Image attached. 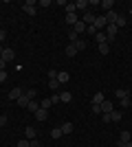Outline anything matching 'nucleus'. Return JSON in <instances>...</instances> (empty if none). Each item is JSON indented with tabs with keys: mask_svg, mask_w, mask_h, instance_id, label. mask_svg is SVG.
<instances>
[{
	"mask_svg": "<svg viewBox=\"0 0 132 147\" xmlns=\"http://www.w3.org/2000/svg\"><path fill=\"white\" fill-rule=\"evenodd\" d=\"M22 9H24V13H26V16H31V18L38 13V7H35V2H33V0L24 2V5H22Z\"/></svg>",
	"mask_w": 132,
	"mask_h": 147,
	"instance_id": "1",
	"label": "nucleus"
},
{
	"mask_svg": "<svg viewBox=\"0 0 132 147\" xmlns=\"http://www.w3.org/2000/svg\"><path fill=\"white\" fill-rule=\"evenodd\" d=\"M95 29H97V31H104V29H106V26H108V22H106V16H97V18H95Z\"/></svg>",
	"mask_w": 132,
	"mask_h": 147,
	"instance_id": "2",
	"label": "nucleus"
},
{
	"mask_svg": "<svg viewBox=\"0 0 132 147\" xmlns=\"http://www.w3.org/2000/svg\"><path fill=\"white\" fill-rule=\"evenodd\" d=\"M104 33H106V37H108V42H112V40H114V35H117V24H108V26H106V31H104Z\"/></svg>",
	"mask_w": 132,
	"mask_h": 147,
	"instance_id": "3",
	"label": "nucleus"
},
{
	"mask_svg": "<svg viewBox=\"0 0 132 147\" xmlns=\"http://www.w3.org/2000/svg\"><path fill=\"white\" fill-rule=\"evenodd\" d=\"M0 59L13 61V59H16V53H13V49H5V51H2V55H0Z\"/></svg>",
	"mask_w": 132,
	"mask_h": 147,
	"instance_id": "4",
	"label": "nucleus"
},
{
	"mask_svg": "<svg viewBox=\"0 0 132 147\" xmlns=\"http://www.w3.org/2000/svg\"><path fill=\"white\" fill-rule=\"evenodd\" d=\"M95 18H97V16H95L93 11H86V13H84V20H82V22H84L86 26H90V24H95Z\"/></svg>",
	"mask_w": 132,
	"mask_h": 147,
	"instance_id": "5",
	"label": "nucleus"
},
{
	"mask_svg": "<svg viewBox=\"0 0 132 147\" xmlns=\"http://www.w3.org/2000/svg\"><path fill=\"white\" fill-rule=\"evenodd\" d=\"M130 141H132V132H121L119 134V147L126 145V143H130Z\"/></svg>",
	"mask_w": 132,
	"mask_h": 147,
	"instance_id": "6",
	"label": "nucleus"
},
{
	"mask_svg": "<svg viewBox=\"0 0 132 147\" xmlns=\"http://www.w3.org/2000/svg\"><path fill=\"white\" fill-rule=\"evenodd\" d=\"M22 94H24V92H22V88H11V92H9V99H11V101H18Z\"/></svg>",
	"mask_w": 132,
	"mask_h": 147,
	"instance_id": "7",
	"label": "nucleus"
},
{
	"mask_svg": "<svg viewBox=\"0 0 132 147\" xmlns=\"http://www.w3.org/2000/svg\"><path fill=\"white\" fill-rule=\"evenodd\" d=\"M31 101H33V99H29V94L24 92V94H22V97L18 99V105H20V108H26V105L31 103Z\"/></svg>",
	"mask_w": 132,
	"mask_h": 147,
	"instance_id": "8",
	"label": "nucleus"
},
{
	"mask_svg": "<svg viewBox=\"0 0 132 147\" xmlns=\"http://www.w3.org/2000/svg\"><path fill=\"white\" fill-rule=\"evenodd\" d=\"M77 22H79V18H77V13H66V24H73V26H75Z\"/></svg>",
	"mask_w": 132,
	"mask_h": 147,
	"instance_id": "9",
	"label": "nucleus"
},
{
	"mask_svg": "<svg viewBox=\"0 0 132 147\" xmlns=\"http://www.w3.org/2000/svg\"><path fill=\"white\" fill-rule=\"evenodd\" d=\"M95 42H97V44H106V42H108L106 33H104V31H97V35H95Z\"/></svg>",
	"mask_w": 132,
	"mask_h": 147,
	"instance_id": "10",
	"label": "nucleus"
},
{
	"mask_svg": "<svg viewBox=\"0 0 132 147\" xmlns=\"http://www.w3.org/2000/svg\"><path fill=\"white\" fill-rule=\"evenodd\" d=\"M104 16H106V22H108V24H114V22H117V16H119V13L108 11V13H104Z\"/></svg>",
	"mask_w": 132,
	"mask_h": 147,
	"instance_id": "11",
	"label": "nucleus"
},
{
	"mask_svg": "<svg viewBox=\"0 0 132 147\" xmlns=\"http://www.w3.org/2000/svg\"><path fill=\"white\" fill-rule=\"evenodd\" d=\"M79 51L75 49V44H66V57H75Z\"/></svg>",
	"mask_w": 132,
	"mask_h": 147,
	"instance_id": "12",
	"label": "nucleus"
},
{
	"mask_svg": "<svg viewBox=\"0 0 132 147\" xmlns=\"http://www.w3.org/2000/svg\"><path fill=\"white\" fill-rule=\"evenodd\" d=\"M75 7L79 9V11H84V13H86V11H88V7H90V5H88V0H77V2H75Z\"/></svg>",
	"mask_w": 132,
	"mask_h": 147,
	"instance_id": "13",
	"label": "nucleus"
},
{
	"mask_svg": "<svg viewBox=\"0 0 132 147\" xmlns=\"http://www.w3.org/2000/svg\"><path fill=\"white\" fill-rule=\"evenodd\" d=\"M112 7H114V2L112 0H104V2H101V11H112Z\"/></svg>",
	"mask_w": 132,
	"mask_h": 147,
	"instance_id": "14",
	"label": "nucleus"
},
{
	"mask_svg": "<svg viewBox=\"0 0 132 147\" xmlns=\"http://www.w3.org/2000/svg\"><path fill=\"white\" fill-rule=\"evenodd\" d=\"M60 127H62V134H70V132L75 129V127H73V123H70V121H66V123H64V125H60Z\"/></svg>",
	"mask_w": 132,
	"mask_h": 147,
	"instance_id": "15",
	"label": "nucleus"
},
{
	"mask_svg": "<svg viewBox=\"0 0 132 147\" xmlns=\"http://www.w3.org/2000/svg\"><path fill=\"white\" fill-rule=\"evenodd\" d=\"M60 99H62V103H70V99H73V94H70L68 90L60 92Z\"/></svg>",
	"mask_w": 132,
	"mask_h": 147,
	"instance_id": "16",
	"label": "nucleus"
},
{
	"mask_svg": "<svg viewBox=\"0 0 132 147\" xmlns=\"http://www.w3.org/2000/svg\"><path fill=\"white\" fill-rule=\"evenodd\" d=\"M114 94H117V99H119V101H121V99H128V97H130V92H128L126 88H119Z\"/></svg>",
	"mask_w": 132,
	"mask_h": 147,
	"instance_id": "17",
	"label": "nucleus"
},
{
	"mask_svg": "<svg viewBox=\"0 0 132 147\" xmlns=\"http://www.w3.org/2000/svg\"><path fill=\"white\" fill-rule=\"evenodd\" d=\"M121 117H123V114H121V112L112 110V112H110V123H119V121H121Z\"/></svg>",
	"mask_w": 132,
	"mask_h": 147,
	"instance_id": "18",
	"label": "nucleus"
},
{
	"mask_svg": "<svg viewBox=\"0 0 132 147\" xmlns=\"http://www.w3.org/2000/svg\"><path fill=\"white\" fill-rule=\"evenodd\" d=\"M108 112H112V103H110V101H104V103H101V114H108Z\"/></svg>",
	"mask_w": 132,
	"mask_h": 147,
	"instance_id": "19",
	"label": "nucleus"
},
{
	"mask_svg": "<svg viewBox=\"0 0 132 147\" xmlns=\"http://www.w3.org/2000/svg\"><path fill=\"white\" fill-rule=\"evenodd\" d=\"M73 31H75L77 35H79V33H84V31H86V24H84L82 20H79V22H77V24H75V26H73Z\"/></svg>",
	"mask_w": 132,
	"mask_h": 147,
	"instance_id": "20",
	"label": "nucleus"
},
{
	"mask_svg": "<svg viewBox=\"0 0 132 147\" xmlns=\"http://www.w3.org/2000/svg\"><path fill=\"white\" fill-rule=\"evenodd\" d=\"M46 117H49V114H46V110H44V108H40V110L35 112V119H38V121H46Z\"/></svg>",
	"mask_w": 132,
	"mask_h": 147,
	"instance_id": "21",
	"label": "nucleus"
},
{
	"mask_svg": "<svg viewBox=\"0 0 132 147\" xmlns=\"http://www.w3.org/2000/svg\"><path fill=\"white\" fill-rule=\"evenodd\" d=\"M24 134H26V141H33V138L38 136V132H35L33 127H26V132H24Z\"/></svg>",
	"mask_w": 132,
	"mask_h": 147,
	"instance_id": "22",
	"label": "nucleus"
},
{
	"mask_svg": "<svg viewBox=\"0 0 132 147\" xmlns=\"http://www.w3.org/2000/svg\"><path fill=\"white\" fill-rule=\"evenodd\" d=\"M104 101H106V99H104V94H101V92H97V94H93V103L101 105V103H104Z\"/></svg>",
	"mask_w": 132,
	"mask_h": 147,
	"instance_id": "23",
	"label": "nucleus"
},
{
	"mask_svg": "<svg viewBox=\"0 0 132 147\" xmlns=\"http://www.w3.org/2000/svg\"><path fill=\"white\" fill-rule=\"evenodd\" d=\"M68 79H70L68 73H57V81H60V84H66Z\"/></svg>",
	"mask_w": 132,
	"mask_h": 147,
	"instance_id": "24",
	"label": "nucleus"
},
{
	"mask_svg": "<svg viewBox=\"0 0 132 147\" xmlns=\"http://www.w3.org/2000/svg\"><path fill=\"white\" fill-rule=\"evenodd\" d=\"M77 40H79V35H77L75 31L70 29V31H68V44H75V42H77Z\"/></svg>",
	"mask_w": 132,
	"mask_h": 147,
	"instance_id": "25",
	"label": "nucleus"
},
{
	"mask_svg": "<svg viewBox=\"0 0 132 147\" xmlns=\"http://www.w3.org/2000/svg\"><path fill=\"white\" fill-rule=\"evenodd\" d=\"M26 108H29V112H38V110H40V103L35 101V99H33V101H31L29 105H26Z\"/></svg>",
	"mask_w": 132,
	"mask_h": 147,
	"instance_id": "26",
	"label": "nucleus"
},
{
	"mask_svg": "<svg viewBox=\"0 0 132 147\" xmlns=\"http://www.w3.org/2000/svg\"><path fill=\"white\" fill-rule=\"evenodd\" d=\"M62 136V127H53L51 129V138H60Z\"/></svg>",
	"mask_w": 132,
	"mask_h": 147,
	"instance_id": "27",
	"label": "nucleus"
},
{
	"mask_svg": "<svg viewBox=\"0 0 132 147\" xmlns=\"http://www.w3.org/2000/svg\"><path fill=\"white\" fill-rule=\"evenodd\" d=\"M64 7H66V13H75V11H77L75 2H66V5H64Z\"/></svg>",
	"mask_w": 132,
	"mask_h": 147,
	"instance_id": "28",
	"label": "nucleus"
},
{
	"mask_svg": "<svg viewBox=\"0 0 132 147\" xmlns=\"http://www.w3.org/2000/svg\"><path fill=\"white\" fill-rule=\"evenodd\" d=\"M60 86H62V84H60L57 79H49V88H51V90H57Z\"/></svg>",
	"mask_w": 132,
	"mask_h": 147,
	"instance_id": "29",
	"label": "nucleus"
},
{
	"mask_svg": "<svg viewBox=\"0 0 132 147\" xmlns=\"http://www.w3.org/2000/svg\"><path fill=\"white\" fill-rule=\"evenodd\" d=\"M114 24H117V29H119V26H126V16H117V22H114Z\"/></svg>",
	"mask_w": 132,
	"mask_h": 147,
	"instance_id": "30",
	"label": "nucleus"
},
{
	"mask_svg": "<svg viewBox=\"0 0 132 147\" xmlns=\"http://www.w3.org/2000/svg\"><path fill=\"white\" fill-rule=\"evenodd\" d=\"M108 51H110L108 42H106V44H99V53H101V55H108Z\"/></svg>",
	"mask_w": 132,
	"mask_h": 147,
	"instance_id": "31",
	"label": "nucleus"
},
{
	"mask_svg": "<svg viewBox=\"0 0 132 147\" xmlns=\"http://www.w3.org/2000/svg\"><path fill=\"white\" fill-rule=\"evenodd\" d=\"M51 105H53V103H51V97H49V99H44L42 103H40V108H44V110H49Z\"/></svg>",
	"mask_w": 132,
	"mask_h": 147,
	"instance_id": "32",
	"label": "nucleus"
},
{
	"mask_svg": "<svg viewBox=\"0 0 132 147\" xmlns=\"http://www.w3.org/2000/svg\"><path fill=\"white\" fill-rule=\"evenodd\" d=\"M75 49L77 51H84V49H86V42H84V40H77V42H75Z\"/></svg>",
	"mask_w": 132,
	"mask_h": 147,
	"instance_id": "33",
	"label": "nucleus"
},
{
	"mask_svg": "<svg viewBox=\"0 0 132 147\" xmlns=\"http://www.w3.org/2000/svg\"><path fill=\"white\" fill-rule=\"evenodd\" d=\"M51 103H62V99H60V92H55V94L51 97Z\"/></svg>",
	"mask_w": 132,
	"mask_h": 147,
	"instance_id": "34",
	"label": "nucleus"
},
{
	"mask_svg": "<svg viewBox=\"0 0 132 147\" xmlns=\"http://www.w3.org/2000/svg\"><path fill=\"white\" fill-rule=\"evenodd\" d=\"M90 110L95 112V114H101V105H97V103H93L90 105Z\"/></svg>",
	"mask_w": 132,
	"mask_h": 147,
	"instance_id": "35",
	"label": "nucleus"
},
{
	"mask_svg": "<svg viewBox=\"0 0 132 147\" xmlns=\"http://www.w3.org/2000/svg\"><path fill=\"white\" fill-rule=\"evenodd\" d=\"M18 147H31V141H26V138H22V141L18 143Z\"/></svg>",
	"mask_w": 132,
	"mask_h": 147,
	"instance_id": "36",
	"label": "nucleus"
},
{
	"mask_svg": "<svg viewBox=\"0 0 132 147\" xmlns=\"http://www.w3.org/2000/svg\"><path fill=\"white\" fill-rule=\"evenodd\" d=\"M130 103H132L130 97H128V99H121V108H130Z\"/></svg>",
	"mask_w": 132,
	"mask_h": 147,
	"instance_id": "37",
	"label": "nucleus"
},
{
	"mask_svg": "<svg viewBox=\"0 0 132 147\" xmlns=\"http://www.w3.org/2000/svg\"><path fill=\"white\" fill-rule=\"evenodd\" d=\"M49 79H57V70H55V68H51V70H49Z\"/></svg>",
	"mask_w": 132,
	"mask_h": 147,
	"instance_id": "38",
	"label": "nucleus"
},
{
	"mask_svg": "<svg viewBox=\"0 0 132 147\" xmlns=\"http://www.w3.org/2000/svg\"><path fill=\"white\" fill-rule=\"evenodd\" d=\"M26 94H29V99H35V94H38V90H35V88H31V90H26Z\"/></svg>",
	"mask_w": 132,
	"mask_h": 147,
	"instance_id": "39",
	"label": "nucleus"
},
{
	"mask_svg": "<svg viewBox=\"0 0 132 147\" xmlns=\"http://www.w3.org/2000/svg\"><path fill=\"white\" fill-rule=\"evenodd\" d=\"M86 31H88V33H90V35H97V29H95L93 24H90V26H86Z\"/></svg>",
	"mask_w": 132,
	"mask_h": 147,
	"instance_id": "40",
	"label": "nucleus"
},
{
	"mask_svg": "<svg viewBox=\"0 0 132 147\" xmlns=\"http://www.w3.org/2000/svg\"><path fill=\"white\" fill-rule=\"evenodd\" d=\"M5 40H7V31L0 29V42H5Z\"/></svg>",
	"mask_w": 132,
	"mask_h": 147,
	"instance_id": "41",
	"label": "nucleus"
},
{
	"mask_svg": "<svg viewBox=\"0 0 132 147\" xmlns=\"http://www.w3.org/2000/svg\"><path fill=\"white\" fill-rule=\"evenodd\" d=\"M5 125H7V117H5V114H0V127H5Z\"/></svg>",
	"mask_w": 132,
	"mask_h": 147,
	"instance_id": "42",
	"label": "nucleus"
},
{
	"mask_svg": "<svg viewBox=\"0 0 132 147\" xmlns=\"http://www.w3.org/2000/svg\"><path fill=\"white\" fill-rule=\"evenodd\" d=\"M101 119H104V123H110V112H108V114H101Z\"/></svg>",
	"mask_w": 132,
	"mask_h": 147,
	"instance_id": "43",
	"label": "nucleus"
},
{
	"mask_svg": "<svg viewBox=\"0 0 132 147\" xmlns=\"http://www.w3.org/2000/svg\"><path fill=\"white\" fill-rule=\"evenodd\" d=\"M31 147H42V145H40V141H38V138H33V141H31Z\"/></svg>",
	"mask_w": 132,
	"mask_h": 147,
	"instance_id": "44",
	"label": "nucleus"
},
{
	"mask_svg": "<svg viewBox=\"0 0 132 147\" xmlns=\"http://www.w3.org/2000/svg\"><path fill=\"white\" fill-rule=\"evenodd\" d=\"M5 79H7V73H5V70H0V84H2Z\"/></svg>",
	"mask_w": 132,
	"mask_h": 147,
	"instance_id": "45",
	"label": "nucleus"
},
{
	"mask_svg": "<svg viewBox=\"0 0 132 147\" xmlns=\"http://www.w3.org/2000/svg\"><path fill=\"white\" fill-rule=\"evenodd\" d=\"M5 66H7V61H5V59H0V70H5Z\"/></svg>",
	"mask_w": 132,
	"mask_h": 147,
	"instance_id": "46",
	"label": "nucleus"
},
{
	"mask_svg": "<svg viewBox=\"0 0 132 147\" xmlns=\"http://www.w3.org/2000/svg\"><path fill=\"white\" fill-rule=\"evenodd\" d=\"M121 147H132V141H130V143H126V145H121Z\"/></svg>",
	"mask_w": 132,
	"mask_h": 147,
	"instance_id": "47",
	"label": "nucleus"
},
{
	"mask_svg": "<svg viewBox=\"0 0 132 147\" xmlns=\"http://www.w3.org/2000/svg\"><path fill=\"white\" fill-rule=\"evenodd\" d=\"M2 51H5V49H2V46H0V55H2Z\"/></svg>",
	"mask_w": 132,
	"mask_h": 147,
	"instance_id": "48",
	"label": "nucleus"
}]
</instances>
